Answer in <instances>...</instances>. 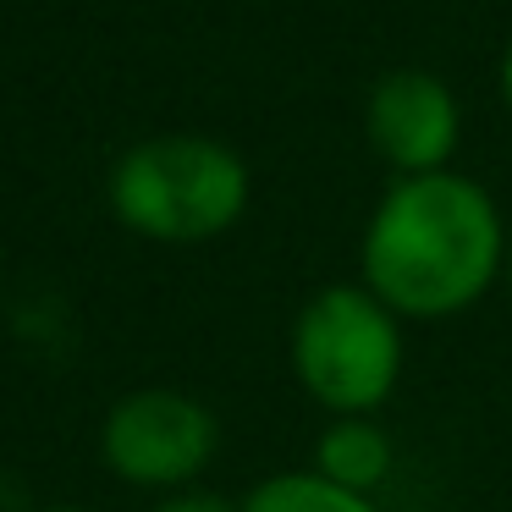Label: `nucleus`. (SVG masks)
<instances>
[{
  "label": "nucleus",
  "mask_w": 512,
  "mask_h": 512,
  "mask_svg": "<svg viewBox=\"0 0 512 512\" xmlns=\"http://www.w3.org/2000/svg\"><path fill=\"white\" fill-rule=\"evenodd\" d=\"M507 221L463 171L397 177L358 243L364 287L397 320H457L507 276Z\"/></svg>",
  "instance_id": "f257e3e1"
},
{
  "label": "nucleus",
  "mask_w": 512,
  "mask_h": 512,
  "mask_svg": "<svg viewBox=\"0 0 512 512\" xmlns=\"http://www.w3.org/2000/svg\"><path fill=\"white\" fill-rule=\"evenodd\" d=\"M111 210L155 243H210L243 221L248 166L215 138H149L116 160Z\"/></svg>",
  "instance_id": "f03ea898"
},
{
  "label": "nucleus",
  "mask_w": 512,
  "mask_h": 512,
  "mask_svg": "<svg viewBox=\"0 0 512 512\" xmlns=\"http://www.w3.org/2000/svg\"><path fill=\"white\" fill-rule=\"evenodd\" d=\"M292 375L325 419L386 408L402 380V320L364 281L320 287L292 320Z\"/></svg>",
  "instance_id": "7ed1b4c3"
},
{
  "label": "nucleus",
  "mask_w": 512,
  "mask_h": 512,
  "mask_svg": "<svg viewBox=\"0 0 512 512\" xmlns=\"http://www.w3.org/2000/svg\"><path fill=\"white\" fill-rule=\"evenodd\" d=\"M215 446H221L215 413L199 397L166 386L122 397L100 430V452L111 463V474L149 490H188L210 468Z\"/></svg>",
  "instance_id": "20e7f679"
},
{
  "label": "nucleus",
  "mask_w": 512,
  "mask_h": 512,
  "mask_svg": "<svg viewBox=\"0 0 512 512\" xmlns=\"http://www.w3.org/2000/svg\"><path fill=\"white\" fill-rule=\"evenodd\" d=\"M364 133L397 177L452 171L457 138H463V105L435 72L391 67L375 78L364 100Z\"/></svg>",
  "instance_id": "39448f33"
},
{
  "label": "nucleus",
  "mask_w": 512,
  "mask_h": 512,
  "mask_svg": "<svg viewBox=\"0 0 512 512\" xmlns=\"http://www.w3.org/2000/svg\"><path fill=\"white\" fill-rule=\"evenodd\" d=\"M309 468L331 485L353 490V496H375L397 468V441L386 435V424L375 413H342V419L320 424Z\"/></svg>",
  "instance_id": "423d86ee"
},
{
  "label": "nucleus",
  "mask_w": 512,
  "mask_h": 512,
  "mask_svg": "<svg viewBox=\"0 0 512 512\" xmlns=\"http://www.w3.org/2000/svg\"><path fill=\"white\" fill-rule=\"evenodd\" d=\"M237 512H380V501L353 496V490L320 479L314 468H287V474L259 479Z\"/></svg>",
  "instance_id": "0eeeda50"
},
{
  "label": "nucleus",
  "mask_w": 512,
  "mask_h": 512,
  "mask_svg": "<svg viewBox=\"0 0 512 512\" xmlns=\"http://www.w3.org/2000/svg\"><path fill=\"white\" fill-rule=\"evenodd\" d=\"M155 512H237L226 496H215V490H177V496H166Z\"/></svg>",
  "instance_id": "6e6552de"
},
{
  "label": "nucleus",
  "mask_w": 512,
  "mask_h": 512,
  "mask_svg": "<svg viewBox=\"0 0 512 512\" xmlns=\"http://www.w3.org/2000/svg\"><path fill=\"white\" fill-rule=\"evenodd\" d=\"M501 100H507V111H512V39H507V50H501Z\"/></svg>",
  "instance_id": "1a4fd4ad"
},
{
  "label": "nucleus",
  "mask_w": 512,
  "mask_h": 512,
  "mask_svg": "<svg viewBox=\"0 0 512 512\" xmlns=\"http://www.w3.org/2000/svg\"><path fill=\"white\" fill-rule=\"evenodd\" d=\"M507 292H512V243H507Z\"/></svg>",
  "instance_id": "9d476101"
},
{
  "label": "nucleus",
  "mask_w": 512,
  "mask_h": 512,
  "mask_svg": "<svg viewBox=\"0 0 512 512\" xmlns=\"http://www.w3.org/2000/svg\"><path fill=\"white\" fill-rule=\"evenodd\" d=\"M50 512H83V507H50Z\"/></svg>",
  "instance_id": "9b49d317"
}]
</instances>
